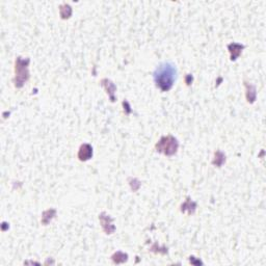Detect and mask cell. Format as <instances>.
I'll return each mask as SVG.
<instances>
[{"mask_svg":"<svg viewBox=\"0 0 266 266\" xmlns=\"http://www.w3.org/2000/svg\"><path fill=\"white\" fill-rule=\"evenodd\" d=\"M177 78L176 66L172 63H164L157 67L154 72V82L158 89L168 91L172 89Z\"/></svg>","mask_w":266,"mask_h":266,"instance_id":"1","label":"cell"},{"mask_svg":"<svg viewBox=\"0 0 266 266\" xmlns=\"http://www.w3.org/2000/svg\"><path fill=\"white\" fill-rule=\"evenodd\" d=\"M157 151L164 153L166 155H173L177 152L178 142L173 136L163 137L156 146Z\"/></svg>","mask_w":266,"mask_h":266,"instance_id":"2","label":"cell"},{"mask_svg":"<svg viewBox=\"0 0 266 266\" xmlns=\"http://www.w3.org/2000/svg\"><path fill=\"white\" fill-rule=\"evenodd\" d=\"M92 155V149L89 145H84L80 148L78 157L80 160H88Z\"/></svg>","mask_w":266,"mask_h":266,"instance_id":"3","label":"cell"}]
</instances>
